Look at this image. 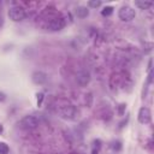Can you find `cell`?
<instances>
[{
  "label": "cell",
  "mask_w": 154,
  "mask_h": 154,
  "mask_svg": "<svg viewBox=\"0 0 154 154\" xmlns=\"http://www.w3.org/2000/svg\"><path fill=\"white\" fill-rule=\"evenodd\" d=\"M112 13H113V7H112V6H106V7H103V10L101 11V14L105 16V17H108V16H111Z\"/></svg>",
  "instance_id": "cell-11"
},
{
  "label": "cell",
  "mask_w": 154,
  "mask_h": 154,
  "mask_svg": "<svg viewBox=\"0 0 154 154\" xmlns=\"http://www.w3.org/2000/svg\"><path fill=\"white\" fill-rule=\"evenodd\" d=\"M76 13H77V17H79V18H85V17L89 14V10H88L87 7H84V6H79V7H77Z\"/></svg>",
  "instance_id": "cell-9"
},
{
  "label": "cell",
  "mask_w": 154,
  "mask_h": 154,
  "mask_svg": "<svg viewBox=\"0 0 154 154\" xmlns=\"http://www.w3.org/2000/svg\"><path fill=\"white\" fill-rule=\"evenodd\" d=\"M37 125H38V119L34 116H25L19 122V126L22 129H26V130L35 129V128H37Z\"/></svg>",
  "instance_id": "cell-2"
},
{
  "label": "cell",
  "mask_w": 154,
  "mask_h": 154,
  "mask_svg": "<svg viewBox=\"0 0 154 154\" xmlns=\"http://www.w3.org/2000/svg\"><path fill=\"white\" fill-rule=\"evenodd\" d=\"M65 26V20L61 17H55L53 18L48 24H47V29L51 31H59Z\"/></svg>",
  "instance_id": "cell-5"
},
{
  "label": "cell",
  "mask_w": 154,
  "mask_h": 154,
  "mask_svg": "<svg viewBox=\"0 0 154 154\" xmlns=\"http://www.w3.org/2000/svg\"><path fill=\"white\" fill-rule=\"evenodd\" d=\"M37 106L40 107L41 105H42V101H43V94L42 93H37Z\"/></svg>",
  "instance_id": "cell-14"
},
{
  "label": "cell",
  "mask_w": 154,
  "mask_h": 154,
  "mask_svg": "<svg viewBox=\"0 0 154 154\" xmlns=\"http://www.w3.org/2000/svg\"><path fill=\"white\" fill-rule=\"evenodd\" d=\"M113 148L117 149V150H119V149H120V143H119V142H116L114 146H113Z\"/></svg>",
  "instance_id": "cell-17"
},
{
  "label": "cell",
  "mask_w": 154,
  "mask_h": 154,
  "mask_svg": "<svg viewBox=\"0 0 154 154\" xmlns=\"http://www.w3.org/2000/svg\"><path fill=\"white\" fill-rule=\"evenodd\" d=\"M138 122L141 124H147L150 122V111L147 108V107H141L140 111H138Z\"/></svg>",
  "instance_id": "cell-7"
},
{
  "label": "cell",
  "mask_w": 154,
  "mask_h": 154,
  "mask_svg": "<svg viewBox=\"0 0 154 154\" xmlns=\"http://www.w3.org/2000/svg\"><path fill=\"white\" fill-rule=\"evenodd\" d=\"M7 14H8L10 19L13 20V22H20V20H23L25 18V11L20 6H12V7H10Z\"/></svg>",
  "instance_id": "cell-1"
},
{
  "label": "cell",
  "mask_w": 154,
  "mask_h": 154,
  "mask_svg": "<svg viewBox=\"0 0 154 154\" xmlns=\"http://www.w3.org/2000/svg\"><path fill=\"white\" fill-rule=\"evenodd\" d=\"M88 5H89L90 7H93V8H97V7L101 6V1H100V0H91V1L88 2Z\"/></svg>",
  "instance_id": "cell-13"
},
{
  "label": "cell",
  "mask_w": 154,
  "mask_h": 154,
  "mask_svg": "<svg viewBox=\"0 0 154 154\" xmlns=\"http://www.w3.org/2000/svg\"><path fill=\"white\" fill-rule=\"evenodd\" d=\"M31 79L35 84H43L47 82V75L42 71H35L31 75Z\"/></svg>",
  "instance_id": "cell-8"
},
{
  "label": "cell",
  "mask_w": 154,
  "mask_h": 154,
  "mask_svg": "<svg viewBox=\"0 0 154 154\" xmlns=\"http://www.w3.org/2000/svg\"><path fill=\"white\" fill-rule=\"evenodd\" d=\"M10 148L5 142H0V154H8Z\"/></svg>",
  "instance_id": "cell-12"
},
{
  "label": "cell",
  "mask_w": 154,
  "mask_h": 154,
  "mask_svg": "<svg viewBox=\"0 0 154 154\" xmlns=\"http://www.w3.org/2000/svg\"><path fill=\"white\" fill-rule=\"evenodd\" d=\"M2 131H4V126H2V124L0 123V135L2 134Z\"/></svg>",
  "instance_id": "cell-18"
},
{
  "label": "cell",
  "mask_w": 154,
  "mask_h": 154,
  "mask_svg": "<svg viewBox=\"0 0 154 154\" xmlns=\"http://www.w3.org/2000/svg\"><path fill=\"white\" fill-rule=\"evenodd\" d=\"M152 5H153V2H150V1H135V6H137L141 10H147Z\"/></svg>",
  "instance_id": "cell-10"
},
{
  "label": "cell",
  "mask_w": 154,
  "mask_h": 154,
  "mask_svg": "<svg viewBox=\"0 0 154 154\" xmlns=\"http://www.w3.org/2000/svg\"><path fill=\"white\" fill-rule=\"evenodd\" d=\"M5 100H6V94L2 93V91H0V101L2 102V101H5Z\"/></svg>",
  "instance_id": "cell-16"
},
{
  "label": "cell",
  "mask_w": 154,
  "mask_h": 154,
  "mask_svg": "<svg viewBox=\"0 0 154 154\" xmlns=\"http://www.w3.org/2000/svg\"><path fill=\"white\" fill-rule=\"evenodd\" d=\"M125 107H126V106H125L124 103H122V105L119 106V114H123V113H124V109H125Z\"/></svg>",
  "instance_id": "cell-15"
},
{
  "label": "cell",
  "mask_w": 154,
  "mask_h": 154,
  "mask_svg": "<svg viewBox=\"0 0 154 154\" xmlns=\"http://www.w3.org/2000/svg\"><path fill=\"white\" fill-rule=\"evenodd\" d=\"M78 114H79L78 109L72 105L65 106L64 108L60 109V116L63 118H65V119H69V120H73V119L78 118Z\"/></svg>",
  "instance_id": "cell-4"
},
{
  "label": "cell",
  "mask_w": 154,
  "mask_h": 154,
  "mask_svg": "<svg viewBox=\"0 0 154 154\" xmlns=\"http://www.w3.org/2000/svg\"><path fill=\"white\" fill-rule=\"evenodd\" d=\"M118 16H119V18H120L123 22H130V20H132V19L135 18L136 12H135V10H134L132 7L125 5V6L120 7V10H119V12H118Z\"/></svg>",
  "instance_id": "cell-3"
},
{
  "label": "cell",
  "mask_w": 154,
  "mask_h": 154,
  "mask_svg": "<svg viewBox=\"0 0 154 154\" xmlns=\"http://www.w3.org/2000/svg\"><path fill=\"white\" fill-rule=\"evenodd\" d=\"M76 81L79 85H87L90 82V73L87 70H82L76 75Z\"/></svg>",
  "instance_id": "cell-6"
}]
</instances>
